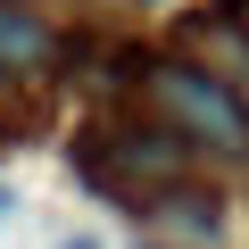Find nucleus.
Listing matches in <instances>:
<instances>
[{"label":"nucleus","instance_id":"obj_2","mask_svg":"<svg viewBox=\"0 0 249 249\" xmlns=\"http://www.w3.org/2000/svg\"><path fill=\"white\" fill-rule=\"evenodd\" d=\"M42 17H25V9H0V58L9 67H25V58H42Z\"/></svg>","mask_w":249,"mask_h":249},{"label":"nucleus","instance_id":"obj_3","mask_svg":"<svg viewBox=\"0 0 249 249\" xmlns=\"http://www.w3.org/2000/svg\"><path fill=\"white\" fill-rule=\"evenodd\" d=\"M0 216H9V183H0Z\"/></svg>","mask_w":249,"mask_h":249},{"label":"nucleus","instance_id":"obj_1","mask_svg":"<svg viewBox=\"0 0 249 249\" xmlns=\"http://www.w3.org/2000/svg\"><path fill=\"white\" fill-rule=\"evenodd\" d=\"M158 100H166V116H183L199 142H216V150H249V116H241V100L216 83V75H199V67H158Z\"/></svg>","mask_w":249,"mask_h":249},{"label":"nucleus","instance_id":"obj_4","mask_svg":"<svg viewBox=\"0 0 249 249\" xmlns=\"http://www.w3.org/2000/svg\"><path fill=\"white\" fill-rule=\"evenodd\" d=\"M67 249H91V241H67Z\"/></svg>","mask_w":249,"mask_h":249}]
</instances>
